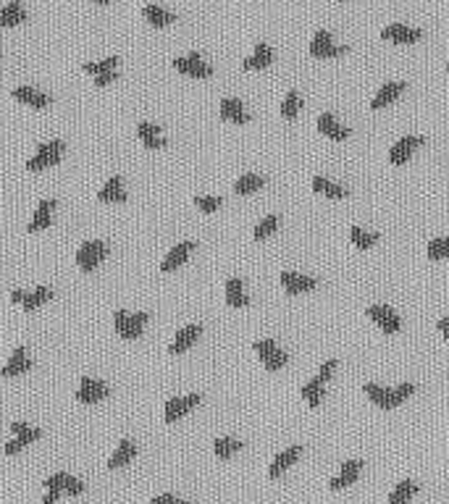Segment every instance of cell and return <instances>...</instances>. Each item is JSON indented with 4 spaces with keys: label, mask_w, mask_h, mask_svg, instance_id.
<instances>
[{
    "label": "cell",
    "mask_w": 449,
    "mask_h": 504,
    "mask_svg": "<svg viewBox=\"0 0 449 504\" xmlns=\"http://www.w3.org/2000/svg\"><path fill=\"white\" fill-rule=\"evenodd\" d=\"M148 321H150L148 312H126V310L113 312V328H116V334H119L121 339L126 341L139 339L145 326H148Z\"/></svg>",
    "instance_id": "2"
},
{
    "label": "cell",
    "mask_w": 449,
    "mask_h": 504,
    "mask_svg": "<svg viewBox=\"0 0 449 504\" xmlns=\"http://www.w3.org/2000/svg\"><path fill=\"white\" fill-rule=\"evenodd\" d=\"M281 286H284L286 295H302V292H310L318 286V279L313 276H302V273H281Z\"/></svg>",
    "instance_id": "19"
},
{
    "label": "cell",
    "mask_w": 449,
    "mask_h": 504,
    "mask_svg": "<svg viewBox=\"0 0 449 504\" xmlns=\"http://www.w3.org/2000/svg\"><path fill=\"white\" fill-rule=\"evenodd\" d=\"M221 203H224L221 197H210V194H200V197H195V205L203 210V213H216V210L221 208Z\"/></svg>",
    "instance_id": "44"
},
{
    "label": "cell",
    "mask_w": 449,
    "mask_h": 504,
    "mask_svg": "<svg viewBox=\"0 0 449 504\" xmlns=\"http://www.w3.org/2000/svg\"><path fill=\"white\" fill-rule=\"evenodd\" d=\"M142 16H145V21H148L150 27H155V30H163L171 21H176V16L171 14V11H165L161 5H152V3L142 8Z\"/></svg>",
    "instance_id": "29"
},
{
    "label": "cell",
    "mask_w": 449,
    "mask_h": 504,
    "mask_svg": "<svg viewBox=\"0 0 449 504\" xmlns=\"http://www.w3.org/2000/svg\"><path fill=\"white\" fill-rule=\"evenodd\" d=\"M11 98L19 100L21 105H30V108H47L50 105V95L45 92H40V89L30 87V84H21V87H16L11 92Z\"/></svg>",
    "instance_id": "18"
},
{
    "label": "cell",
    "mask_w": 449,
    "mask_h": 504,
    "mask_svg": "<svg viewBox=\"0 0 449 504\" xmlns=\"http://www.w3.org/2000/svg\"><path fill=\"white\" fill-rule=\"evenodd\" d=\"M279 229V216H266L263 221L255 226V231H253V237L255 242H263V239H268L273 231Z\"/></svg>",
    "instance_id": "42"
},
{
    "label": "cell",
    "mask_w": 449,
    "mask_h": 504,
    "mask_svg": "<svg viewBox=\"0 0 449 504\" xmlns=\"http://www.w3.org/2000/svg\"><path fill=\"white\" fill-rule=\"evenodd\" d=\"M43 486H45V491H47L45 499H43V504H58L60 502V486L56 483V478L50 475V478H47Z\"/></svg>",
    "instance_id": "45"
},
{
    "label": "cell",
    "mask_w": 449,
    "mask_h": 504,
    "mask_svg": "<svg viewBox=\"0 0 449 504\" xmlns=\"http://www.w3.org/2000/svg\"><path fill=\"white\" fill-rule=\"evenodd\" d=\"M423 145H426V139H423V137H413V134H410V137H402V139L389 150V163L391 165H404L407 161H410V155H413L418 148H423Z\"/></svg>",
    "instance_id": "14"
},
{
    "label": "cell",
    "mask_w": 449,
    "mask_h": 504,
    "mask_svg": "<svg viewBox=\"0 0 449 504\" xmlns=\"http://www.w3.org/2000/svg\"><path fill=\"white\" fill-rule=\"evenodd\" d=\"M365 315L373 321L376 326L381 328L387 336H391V334H397L400 328H402V321H400V315L391 310V308H387V305H373V308H368L365 310Z\"/></svg>",
    "instance_id": "9"
},
{
    "label": "cell",
    "mask_w": 449,
    "mask_h": 504,
    "mask_svg": "<svg viewBox=\"0 0 449 504\" xmlns=\"http://www.w3.org/2000/svg\"><path fill=\"white\" fill-rule=\"evenodd\" d=\"M447 71H449V63H447Z\"/></svg>",
    "instance_id": "52"
},
{
    "label": "cell",
    "mask_w": 449,
    "mask_h": 504,
    "mask_svg": "<svg viewBox=\"0 0 449 504\" xmlns=\"http://www.w3.org/2000/svg\"><path fill=\"white\" fill-rule=\"evenodd\" d=\"M192 250H195V242H181V244H176V247L163 257L161 271H163V273H171V271H176L179 266H184Z\"/></svg>",
    "instance_id": "22"
},
{
    "label": "cell",
    "mask_w": 449,
    "mask_h": 504,
    "mask_svg": "<svg viewBox=\"0 0 449 504\" xmlns=\"http://www.w3.org/2000/svg\"><path fill=\"white\" fill-rule=\"evenodd\" d=\"M50 299H53V289H50V286H37L34 292H27V295H24L21 308H24V312H34L40 305H45Z\"/></svg>",
    "instance_id": "32"
},
{
    "label": "cell",
    "mask_w": 449,
    "mask_h": 504,
    "mask_svg": "<svg viewBox=\"0 0 449 504\" xmlns=\"http://www.w3.org/2000/svg\"><path fill=\"white\" fill-rule=\"evenodd\" d=\"M404 87H407L404 82H389V84H384V87L376 92L373 100H371V108H373V111H381V108L391 105L404 92Z\"/></svg>",
    "instance_id": "25"
},
{
    "label": "cell",
    "mask_w": 449,
    "mask_h": 504,
    "mask_svg": "<svg viewBox=\"0 0 449 504\" xmlns=\"http://www.w3.org/2000/svg\"><path fill=\"white\" fill-rule=\"evenodd\" d=\"M313 190L318 194H323V197H329V200H345L347 197L345 187H342V184H334V181H329L326 176H315Z\"/></svg>",
    "instance_id": "33"
},
{
    "label": "cell",
    "mask_w": 449,
    "mask_h": 504,
    "mask_svg": "<svg viewBox=\"0 0 449 504\" xmlns=\"http://www.w3.org/2000/svg\"><path fill=\"white\" fill-rule=\"evenodd\" d=\"M24 295H27V292H21V289H14V292H11V302L21 305V302H24Z\"/></svg>",
    "instance_id": "50"
},
{
    "label": "cell",
    "mask_w": 449,
    "mask_h": 504,
    "mask_svg": "<svg viewBox=\"0 0 449 504\" xmlns=\"http://www.w3.org/2000/svg\"><path fill=\"white\" fill-rule=\"evenodd\" d=\"M345 53H347V47L345 45L334 43L329 30L315 32L313 43H310V56H313V58H339V56H345Z\"/></svg>",
    "instance_id": "8"
},
{
    "label": "cell",
    "mask_w": 449,
    "mask_h": 504,
    "mask_svg": "<svg viewBox=\"0 0 449 504\" xmlns=\"http://www.w3.org/2000/svg\"><path fill=\"white\" fill-rule=\"evenodd\" d=\"M97 200L100 203H113V205H121L126 203V190H124V181L121 176H111L103 184V190L97 192Z\"/></svg>",
    "instance_id": "24"
},
{
    "label": "cell",
    "mask_w": 449,
    "mask_h": 504,
    "mask_svg": "<svg viewBox=\"0 0 449 504\" xmlns=\"http://www.w3.org/2000/svg\"><path fill=\"white\" fill-rule=\"evenodd\" d=\"M56 208H58V203H56V200H40V205H37V210H34V216H32L27 231H30V234H37V231L47 229V226L53 223V210Z\"/></svg>",
    "instance_id": "17"
},
{
    "label": "cell",
    "mask_w": 449,
    "mask_h": 504,
    "mask_svg": "<svg viewBox=\"0 0 449 504\" xmlns=\"http://www.w3.org/2000/svg\"><path fill=\"white\" fill-rule=\"evenodd\" d=\"M349 239H352V244L358 247V250H371L376 242L381 239L378 231H365V229H360V226H352L349 229Z\"/></svg>",
    "instance_id": "36"
},
{
    "label": "cell",
    "mask_w": 449,
    "mask_h": 504,
    "mask_svg": "<svg viewBox=\"0 0 449 504\" xmlns=\"http://www.w3.org/2000/svg\"><path fill=\"white\" fill-rule=\"evenodd\" d=\"M418 494V483L415 481H400L397 486H394V491L389 494V504H410V499Z\"/></svg>",
    "instance_id": "34"
},
{
    "label": "cell",
    "mask_w": 449,
    "mask_h": 504,
    "mask_svg": "<svg viewBox=\"0 0 449 504\" xmlns=\"http://www.w3.org/2000/svg\"><path fill=\"white\" fill-rule=\"evenodd\" d=\"M413 391H415V386L413 384H400V386H394V389H384V386H378V384H365L368 400L373 402L376 407H381V410H394V407H400L407 397H413Z\"/></svg>",
    "instance_id": "1"
},
{
    "label": "cell",
    "mask_w": 449,
    "mask_h": 504,
    "mask_svg": "<svg viewBox=\"0 0 449 504\" xmlns=\"http://www.w3.org/2000/svg\"><path fill=\"white\" fill-rule=\"evenodd\" d=\"M444 257H449V239H431L428 242V260H444Z\"/></svg>",
    "instance_id": "43"
},
{
    "label": "cell",
    "mask_w": 449,
    "mask_h": 504,
    "mask_svg": "<svg viewBox=\"0 0 449 504\" xmlns=\"http://www.w3.org/2000/svg\"><path fill=\"white\" fill-rule=\"evenodd\" d=\"M150 504H192V502L179 499V496H174V494H158V496L150 499Z\"/></svg>",
    "instance_id": "47"
},
{
    "label": "cell",
    "mask_w": 449,
    "mask_h": 504,
    "mask_svg": "<svg viewBox=\"0 0 449 504\" xmlns=\"http://www.w3.org/2000/svg\"><path fill=\"white\" fill-rule=\"evenodd\" d=\"M92 3H100V5H108V3H113V0H92Z\"/></svg>",
    "instance_id": "51"
},
{
    "label": "cell",
    "mask_w": 449,
    "mask_h": 504,
    "mask_svg": "<svg viewBox=\"0 0 449 504\" xmlns=\"http://www.w3.org/2000/svg\"><path fill=\"white\" fill-rule=\"evenodd\" d=\"M253 350L257 352V357H260V363H263V368H266V371L276 373L286 365V352L284 350H279V344H276L273 339L255 341Z\"/></svg>",
    "instance_id": "5"
},
{
    "label": "cell",
    "mask_w": 449,
    "mask_h": 504,
    "mask_svg": "<svg viewBox=\"0 0 449 504\" xmlns=\"http://www.w3.org/2000/svg\"><path fill=\"white\" fill-rule=\"evenodd\" d=\"M11 433H14L16 439L5 444V455H19L24 446H30L43 439V431L32 428V426H27L24 420H14V423H11Z\"/></svg>",
    "instance_id": "6"
},
{
    "label": "cell",
    "mask_w": 449,
    "mask_h": 504,
    "mask_svg": "<svg viewBox=\"0 0 449 504\" xmlns=\"http://www.w3.org/2000/svg\"><path fill=\"white\" fill-rule=\"evenodd\" d=\"M137 137L145 142V148L148 150H163L165 148V139H163V134H161V126H155V124L142 121V124L137 126Z\"/></svg>",
    "instance_id": "27"
},
{
    "label": "cell",
    "mask_w": 449,
    "mask_h": 504,
    "mask_svg": "<svg viewBox=\"0 0 449 504\" xmlns=\"http://www.w3.org/2000/svg\"><path fill=\"white\" fill-rule=\"evenodd\" d=\"M63 150H66V145H63L60 139H50L45 145H40L37 152H34V158L27 161V171L37 174V171H45V168L58 165L60 158H63Z\"/></svg>",
    "instance_id": "3"
},
{
    "label": "cell",
    "mask_w": 449,
    "mask_h": 504,
    "mask_svg": "<svg viewBox=\"0 0 449 504\" xmlns=\"http://www.w3.org/2000/svg\"><path fill=\"white\" fill-rule=\"evenodd\" d=\"M53 478H56V483L60 486V494H66V496H79V494L84 491V483H82L79 478L63 473V470H60V473H56Z\"/></svg>",
    "instance_id": "38"
},
{
    "label": "cell",
    "mask_w": 449,
    "mask_h": 504,
    "mask_svg": "<svg viewBox=\"0 0 449 504\" xmlns=\"http://www.w3.org/2000/svg\"><path fill=\"white\" fill-rule=\"evenodd\" d=\"M266 187V179L257 176V174H244V176H240L237 181H234V194H253L257 192V190H263Z\"/></svg>",
    "instance_id": "35"
},
{
    "label": "cell",
    "mask_w": 449,
    "mask_h": 504,
    "mask_svg": "<svg viewBox=\"0 0 449 504\" xmlns=\"http://www.w3.org/2000/svg\"><path fill=\"white\" fill-rule=\"evenodd\" d=\"M82 71H87V74H92V76L108 74V71H119V58L111 56V58L97 60V63H82Z\"/></svg>",
    "instance_id": "41"
},
{
    "label": "cell",
    "mask_w": 449,
    "mask_h": 504,
    "mask_svg": "<svg viewBox=\"0 0 449 504\" xmlns=\"http://www.w3.org/2000/svg\"><path fill=\"white\" fill-rule=\"evenodd\" d=\"M174 69L184 76H192V79H208V76H213V69L203 60V56H200L197 50L174 58Z\"/></svg>",
    "instance_id": "7"
},
{
    "label": "cell",
    "mask_w": 449,
    "mask_h": 504,
    "mask_svg": "<svg viewBox=\"0 0 449 504\" xmlns=\"http://www.w3.org/2000/svg\"><path fill=\"white\" fill-rule=\"evenodd\" d=\"M423 37V32L415 30V27H407V24H389L381 30V40L384 43H394V45H410L418 43Z\"/></svg>",
    "instance_id": "13"
},
{
    "label": "cell",
    "mask_w": 449,
    "mask_h": 504,
    "mask_svg": "<svg viewBox=\"0 0 449 504\" xmlns=\"http://www.w3.org/2000/svg\"><path fill=\"white\" fill-rule=\"evenodd\" d=\"M200 334H203V326H197V323L179 328L176 336H174V341L168 344V355H184V352L200 339Z\"/></svg>",
    "instance_id": "15"
},
{
    "label": "cell",
    "mask_w": 449,
    "mask_h": 504,
    "mask_svg": "<svg viewBox=\"0 0 449 504\" xmlns=\"http://www.w3.org/2000/svg\"><path fill=\"white\" fill-rule=\"evenodd\" d=\"M200 394H187V397H174V400L165 402V423H176V420H181V417L187 415V413H192L197 404H200Z\"/></svg>",
    "instance_id": "10"
},
{
    "label": "cell",
    "mask_w": 449,
    "mask_h": 504,
    "mask_svg": "<svg viewBox=\"0 0 449 504\" xmlns=\"http://www.w3.org/2000/svg\"><path fill=\"white\" fill-rule=\"evenodd\" d=\"M108 394H111V389L103 381H97V378H82V384L76 389V400L82 402V404H97Z\"/></svg>",
    "instance_id": "12"
},
{
    "label": "cell",
    "mask_w": 449,
    "mask_h": 504,
    "mask_svg": "<svg viewBox=\"0 0 449 504\" xmlns=\"http://www.w3.org/2000/svg\"><path fill=\"white\" fill-rule=\"evenodd\" d=\"M299 108H302V98H299L297 89H289L284 98V103H281V116H284L286 121H295L299 113Z\"/></svg>",
    "instance_id": "40"
},
{
    "label": "cell",
    "mask_w": 449,
    "mask_h": 504,
    "mask_svg": "<svg viewBox=\"0 0 449 504\" xmlns=\"http://www.w3.org/2000/svg\"><path fill=\"white\" fill-rule=\"evenodd\" d=\"M116 79H119V71H108V74L95 76V84H97V87H108V84H113Z\"/></svg>",
    "instance_id": "48"
},
{
    "label": "cell",
    "mask_w": 449,
    "mask_h": 504,
    "mask_svg": "<svg viewBox=\"0 0 449 504\" xmlns=\"http://www.w3.org/2000/svg\"><path fill=\"white\" fill-rule=\"evenodd\" d=\"M32 371V357L27 355V347H16L14 355L8 357V363L0 368V378H19V376H24V373Z\"/></svg>",
    "instance_id": "11"
},
{
    "label": "cell",
    "mask_w": 449,
    "mask_h": 504,
    "mask_svg": "<svg viewBox=\"0 0 449 504\" xmlns=\"http://www.w3.org/2000/svg\"><path fill=\"white\" fill-rule=\"evenodd\" d=\"M226 305L229 308H247L250 305V297L244 295L242 279H229L226 282Z\"/></svg>",
    "instance_id": "30"
},
{
    "label": "cell",
    "mask_w": 449,
    "mask_h": 504,
    "mask_svg": "<svg viewBox=\"0 0 449 504\" xmlns=\"http://www.w3.org/2000/svg\"><path fill=\"white\" fill-rule=\"evenodd\" d=\"M439 331L444 334V339H447V344H449V315H447V318H441V321H439Z\"/></svg>",
    "instance_id": "49"
},
{
    "label": "cell",
    "mask_w": 449,
    "mask_h": 504,
    "mask_svg": "<svg viewBox=\"0 0 449 504\" xmlns=\"http://www.w3.org/2000/svg\"><path fill=\"white\" fill-rule=\"evenodd\" d=\"M270 63H273V50H270V45L255 43V53L250 58L242 60V69H244V71H255V69H268Z\"/></svg>",
    "instance_id": "23"
},
{
    "label": "cell",
    "mask_w": 449,
    "mask_h": 504,
    "mask_svg": "<svg viewBox=\"0 0 449 504\" xmlns=\"http://www.w3.org/2000/svg\"><path fill=\"white\" fill-rule=\"evenodd\" d=\"M336 365H339V363H336L334 357H331V360H326V363L318 368V378H321V381H329L331 376H334V371H336Z\"/></svg>",
    "instance_id": "46"
},
{
    "label": "cell",
    "mask_w": 449,
    "mask_h": 504,
    "mask_svg": "<svg viewBox=\"0 0 449 504\" xmlns=\"http://www.w3.org/2000/svg\"><path fill=\"white\" fill-rule=\"evenodd\" d=\"M360 470H362V462L360 460H349V462H342V470L336 478H331L329 481V489L331 491H339L345 489V486H352L355 481L360 478Z\"/></svg>",
    "instance_id": "20"
},
{
    "label": "cell",
    "mask_w": 449,
    "mask_h": 504,
    "mask_svg": "<svg viewBox=\"0 0 449 504\" xmlns=\"http://www.w3.org/2000/svg\"><path fill=\"white\" fill-rule=\"evenodd\" d=\"M299 455H302V444H295V446H289V449H284V452H281L276 460L270 462L268 475H270V478H279V475L284 473L286 468H292V465L299 460Z\"/></svg>",
    "instance_id": "28"
},
{
    "label": "cell",
    "mask_w": 449,
    "mask_h": 504,
    "mask_svg": "<svg viewBox=\"0 0 449 504\" xmlns=\"http://www.w3.org/2000/svg\"><path fill=\"white\" fill-rule=\"evenodd\" d=\"M323 384L326 381H321L318 376H315L313 381H308V384L302 386V400H308L310 407H321V402H323Z\"/></svg>",
    "instance_id": "37"
},
{
    "label": "cell",
    "mask_w": 449,
    "mask_h": 504,
    "mask_svg": "<svg viewBox=\"0 0 449 504\" xmlns=\"http://www.w3.org/2000/svg\"><path fill=\"white\" fill-rule=\"evenodd\" d=\"M240 449H242V442H237V439H216V442H213V452H216L218 460L234 457Z\"/></svg>",
    "instance_id": "39"
},
{
    "label": "cell",
    "mask_w": 449,
    "mask_h": 504,
    "mask_svg": "<svg viewBox=\"0 0 449 504\" xmlns=\"http://www.w3.org/2000/svg\"><path fill=\"white\" fill-rule=\"evenodd\" d=\"M105 255H108L105 242H97V239L82 242V247L76 250V266L82 268V273H92L105 260Z\"/></svg>",
    "instance_id": "4"
},
{
    "label": "cell",
    "mask_w": 449,
    "mask_h": 504,
    "mask_svg": "<svg viewBox=\"0 0 449 504\" xmlns=\"http://www.w3.org/2000/svg\"><path fill=\"white\" fill-rule=\"evenodd\" d=\"M21 21H27V11L21 3L0 5V27H19Z\"/></svg>",
    "instance_id": "31"
},
{
    "label": "cell",
    "mask_w": 449,
    "mask_h": 504,
    "mask_svg": "<svg viewBox=\"0 0 449 504\" xmlns=\"http://www.w3.org/2000/svg\"><path fill=\"white\" fill-rule=\"evenodd\" d=\"M318 132L323 134V137H329L331 142H345L347 137H349V129L342 126V124L336 121V116L329 113V111L318 116Z\"/></svg>",
    "instance_id": "16"
},
{
    "label": "cell",
    "mask_w": 449,
    "mask_h": 504,
    "mask_svg": "<svg viewBox=\"0 0 449 504\" xmlns=\"http://www.w3.org/2000/svg\"><path fill=\"white\" fill-rule=\"evenodd\" d=\"M218 116L224 121H229V124H240V126L250 121L244 105H242L237 98H224V100H221V108H218Z\"/></svg>",
    "instance_id": "21"
},
{
    "label": "cell",
    "mask_w": 449,
    "mask_h": 504,
    "mask_svg": "<svg viewBox=\"0 0 449 504\" xmlns=\"http://www.w3.org/2000/svg\"><path fill=\"white\" fill-rule=\"evenodd\" d=\"M135 457H137V444L132 442V439H124V442H119L116 452L111 455L108 468H111V470H119V468H124V465H129Z\"/></svg>",
    "instance_id": "26"
}]
</instances>
